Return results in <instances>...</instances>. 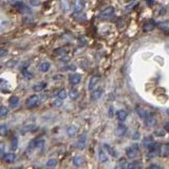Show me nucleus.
<instances>
[{
    "label": "nucleus",
    "instance_id": "nucleus-32",
    "mask_svg": "<svg viewBox=\"0 0 169 169\" xmlns=\"http://www.w3.org/2000/svg\"><path fill=\"white\" fill-rule=\"evenodd\" d=\"M45 165H47V167H51L52 168V167H55L57 165V161H56L55 158H49Z\"/></svg>",
    "mask_w": 169,
    "mask_h": 169
},
{
    "label": "nucleus",
    "instance_id": "nucleus-20",
    "mask_svg": "<svg viewBox=\"0 0 169 169\" xmlns=\"http://www.w3.org/2000/svg\"><path fill=\"white\" fill-rule=\"evenodd\" d=\"M153 144V136L152 135H147L143 138V145L145 146V147L149 148L151 145Z\"/></svg>",
    "mask_w": 169,
    "mask_h": 169
},
{
    "label": "nucleus",
    "instance_id": "nucleus-6",
    "mask_svg": "<svg viewBox=\"0 0 169 169\" xmlns=\"http://www.w3.org/2000/svg\"><path fill=\"white\" fill-rule=\"evenodd\" d=\"M144 121H145V125L147 127H153V126H156V116L152 115L151 113H149L147 116L145 117V119H144Z\"/></svg>",
    "mask_w": 169,
    "mask_h": 169
},
{
    "label": "nucleus",
    "instance_id": "nucleus-13",
    "mask_svg": "<svg viewBox=\"0 0 169 169\" xmlns=\"http://www.w3.org/2000/svg\"><path fill=\"white\" fill-rule=\"evenodd\" d=\"M72 163H73L74 166L80 167L82 164L84 163V158H82V156H75L73 158H72Z\"/></svg>",
    "mask_w": 169,
    "mask_h": 169
},
{
    "label": "nucleus",
    "instance_id": "nucleus-10",
    "mask_svg": "<svg viewBox=\"0 0 169 169\" xmlns=\"http://www.w3.org/2000/svg\"><path fill=\"white\" fill-rule=\"evenodd\" d=\"M158 24L156 23V21L154 20H149L148 22H146L143 26V31L144 32H151Z\"/></svg>",
    "mask_w": 169,
    "mask_h": 169
},
{
    "label": "nucleus",
    "instance_id": "nucleus-15",
    "mask_svg": "<svg viewBox=\"0 0 169 169\" xmlns=\"http://www.w3.org/2000/svg\"><path fill=\"white\" fill-rule=\"evenodd\" d=\"M99 82V76H92L90 78V82H89V84H88V89L90 91H92L93 88L96 86V84Z\"/></svg>",
    "mask_w": 169,
    "mask_h": 169
},
{
    "label": "nucleus",
    "instance_id": "nucleus-54",
    "mask_svg": "<svg viewBox=\"0 0 169 169\" xmlns=\"http://www.w3.org/2000/svg\"><path fill=\"white\" fill-rule=\"evenodd\" d=\"M166 112H167V114L169 115V108H167V110H166Z\"/></svg>",
    "mask_w": 169,
    "mask_h": 169
},
{
    "label": "nucleus",
    "instance_id": "nucleus-2",
    "mask_svg": "<svg viewBox=\"0 0 169 169\" xmlns=\"http://www.w3.org/2000/svg\"><path fill=\"white\" fill-rule=\"evenodd\" d=\"M114 14V8L113 6H107L106 9H104L99 14L100 19H108L111 16H113Z\"/></svg>",
    "mask_w": 169,
    "mask_h": 169
},
{
    "label": "nucleus",
    "instance_id": "nucleus-42",
    "mask_svg": "<svg viewBox=\"0 0 169 169\" xmlns=\"http://www.w3.org/2000/svg\"><path fill=\"white\" fill-rule=\"evenodd\" d=\"M16 62H17V61H16L15 59H14V60L8 61V62L5 63V65H6V67H8V68H12V67L15 66V63H16Z\"/></svg>",
    "mask_w": 169,
    "mask_h": 169
},
{
    "label": "nucleus",
    "instance_id": "nucleus-11",
    "mask_svg": "<svg viewBox=\"0 0 169 169\" xmlns=\"http://www.w3.org/2000/svg\"><path fill=\"white\" fill-rule=\"evenodd\" d=\"M69 80H70V84H78L80 82V80H82V75L78 73L72 74L71 76H70V78H69Z\"/></svg>",
    "mask_w": 169,
    "mask_h": 169
},
{
    "label": "nucleus",
    "instance_id": "nucleus-17",
    "mask_svg": "<svg viewBox=\"0 0 169 169\" xmlns=\"http://www.w3.org/2000/svg\"><path fill=\"white\" fill-rule=\"evenodd\" d=\"M19 104V97L18 96H16V95H13V96H11L10 98H9V105H10V107H12V108H15V107H17Z\"/></svg>",
    "mask_w": 169,
    "mask_h": 169
},
{
    "label": "nucleus",
    "instance_id": "nucleus-53",
    "mask_svg": "<svg viewBox=\"0 0 169 169\" xmlns=\"http://www.w3.org/2000/svg\"><path fill=\"white\" fill-rule=\"evenodd\" d=\"M126 2H132V1H135V0H125Z\"/></svg>",
    "mask_w": 169,
    "mask_h": 169
},
{
    "label": "nucleus",
    "instance_id": "nucleus-23",
    "mask_svg": "<svg viewBox=\"0 0 169 169\" xmlns=\"http://www.w3.org/2000/svg\"><path fill=\"white\" fill-rule=\"evenodd\" d=\"M50 68H51V65H50V62H48V61H43V62H41L39 65V71L43 72V73L49 71Z\"/></svg>",
    "mask_w": 169,
    "mask_h": 169
},
{
    "label": "nucleus",
    "instance_id": "nucleus-8",
    "mask_svg": "<svg viewBox=\"0 0 169 169\" xmlns=\"http://www.w3.org/2000/svg\"><path fill=\"white\" fill-rule=\"evenodd\" d=\"M103 148L109 153V154H110L111 156H112V158H117V151H116L111 145H109V144L105 143V144L103 145Z\"/></svg>",
    "mask_w": 169,
    "mask_h": 169
},
{
    "label": "nucleus",
    "instance_id": "nucleus-41",
    "mask_svg": "<svg viewBox=\"0 0 169 169\" xmlns=\"http://www.w3.org/2000/svg\"><path fill=\"white\" fill-rule=\"evenodd\" d=\"M136 4H137V2L135 3L134 1H132V3L130 5H126V6H125V10H126V11H130L132 8H134V5H136Z\"/></svg>",
    "mask_w": 169,
    "mask_h": 169
},
{
    "label": "nucleus",
    "instance_id": "nucleus-35",
    "mask_svg": "<svg viewBox=\"0 0 169 169\" xmlns=\"http://www.w3.org/2000/svg\"><path fill=\"white\" fill-rule=\"evenodd\" d=\"M8 2L10 3L11 5H13V6H18L22 3V0H8Z\"/></svg>",
    "mask_w": 169,
    "mask_h": 169
},
{
    "label": "nucleus",
    "instance_id": "nucleus-40",
    "mask_svg": "<svg viewBox=\"0 0 169 169\" xmlns=\"http://www.w3.org/2000/svg\"><path fill=\"white\" fill-rule=\"evenodd\" d=\"M131 138L133 141H137V140H140L141 138V134H140V132L136 131V132H133V134H132Z\"/></svg>",
    "mask_w": 169,
    "mask_h": 169
},
{
    "label": "nucleus",
    "instance_id": "nucleus-18",
    "mask_svg": "<svg viewBox=\"0 0 169 169\" xmlns=\"http://www.w3.org/2000/svg\"><path fill=\"white\" fill-rule=\"evenodd\" d=\"M98 158H99V162L102 164H105L108 162V156L106 154L105 149H100L99 152H98Z\"/></svg>",
    "mask_w": 169,
    "mask_h": 169
},
{
    "label": "nucleus",
    "instance_id": "nucleus-37",
    "mask_svg": "<svg viewBox=\"0 0 169 169\" xmlns=\"http://www.w3.org/2000/svg\"><path fill=\"white\" fill-rule=\"evenodd\" d=\"M141 165L138 163H135V162H133V163H130L127 165V168L129 169H132V168H140Z\"/></svg>",
    "mask_w": 169,
    "mask_h": 169
},
{
    "label": "nucleus",
    "instance_id": "nucleus-12",
    "mask_svg": "<svg viewBox=\"0 0 169 169\" xmlns=\"http://www.w3.org/2000/svg\"><path fill=\"white\" fill-rule=\"evenodd\" d=\"M15 160H16L15 153H6V154H4V156H2V161L6 164L13 163Z\"/></svg>",
    "mask_w": 169,
    "mask_h": 169
},
{
    "label": "nucleus",
    "instance_id": "nucleus-34",
    "mask_svg": "<svg viewBox=\"0 0 169 169\" xmlns=\"http://www.w3.org/2000/svg\"><path fill=\"white\" fill-rule=\"evenodd\" d=\"M8 113H9L8 108L4 107V106H1V108H0V117H5Z\"/></svg>",
    "mask_w": 169,
    "mask_h": 169
},
{
    "label": "nucleus",
    "instance_id": "nucleus-45",
    "mask_svg": "<svg viewBox=\"0 0 169 169\" xmlns=\"http://www.w3.org/2000/svg\"><path fill=\"white\" fill-rule=\"evenodd\" d=\"M6 53H8V50H6V49H1V52H0V56H1V57H3V56H4L5 54H6Z\"/></svg>",
    "mask_w": 169,
    "mask_h": 169
},
{
    "label": "nucleus",
    "instance_id": "nucleus-28",
    "mask_svg": "<svg viewBox=\"0 0 169 169\" xmlns=\"http://www.w3.org/2000/svg\"><path fill=\"white\" fill-rule=\"evenodd\" d=\"M127 160L125 158H121L119 161L117 165H116V168H127Z\"/></svg>",
    "mask_w": 169,
    "mask_h": 169
},
{
    "label": "nucleus",
    "instance_id": "nucleus-29",
    "mask_svg": "<svg viewBox=\"0 0 169 169\" xmlns=\"http://www.w3.org/2000/svg\"><path fill=\"white\" fill-rule=\"evenodd\" d=\"M8 132H9V128L6 125L2 124L0 126V135H1V136H5V135L8 134Z\"/></svg>",
    "mask_w": 169,
    "mask_h": 169
},
{
    "label": "nucleus",
    "instance_id": "nucleus-22",
    "mask_svg": "<svg viewBox=\"0 0 169 169\" xmlns=\"http://www.w3.org/2000/svg\"><path fill=\"white\" fill-rule=\"evenodd\" d=\"M160 156H169V145L168 144H164V145L161 146Z\"/></svg>",
    "mask_w": 169,
    "mask_h": 169
},
{
    "label": "nucleus",
    "instance_id": "nucleus-39",
    "mask_svg": "<svg viewBox=\"0 0 169 169\" xmlns=\"http://www.w3.org/2000/svg\"><path fill=\"white\" fill-rule=\"evenodd\" d=\"M56 54H59V55H63V54H67V49L65 48H60V49H56L55 50Z\"/></svg>",
    "mask_w": 169,
    "mask_h": 169
},
{
    "label": "nucleus",
    "instance_id": "nucleus-48",
    "mask_svg": "<svg viewBox=\"0 0 169 169\" xmlns=\"http://www.w3.org/2000/svg\"><path fill=\"white\" fill-rule=\"evenodd\" d=\"M148 168H160V166H158V165H156V164H151Z\"/></svg>",
    "mask_w": 169,
    "mask_h": 169
},
{
    "label": "nucleus",
    "instance_id": "nucleus-38",
    "mask_svg": "<svg viewBox=\"0 0 169 169\" xmlns=\"http://www.w3.org/2000/svg\"><path fill=\"white\" fill-rule=\"evenodd\" d=\"M62 104H63L62 99L58 97L57 99L54 100V103H53V105H54V106H55V107H57V108H58V107H61V106H62Z\"/></svg>",
    "mask_w": 169,
    "mask_h": 169
},
{
    "label": "nucleus",
    "instance_id": "nucleus-21",
    "mask_svg": "<svg viewBox=\"0 0 169 169\" xmlns=\"http://www.w3.org/2000/svg\"><path fill=\"white\" fill-rule=\"evenodd\" d=\"M35 143H36V150L41 152L45 147V140L43 138H35Z\"/></svg>",
    "mask_w": 169,
    "mask_h": 169
},
{
    "label": "nucleus",
    "instance_id": "nucleus-19",
    "mask_svg": "<svg viewBox=\"0 0 169 169\" xmlns=\"http://www.w3.org/2000/svg\"><path fill=\"white\" fill-rule=\"evenodd\" d=\"M10 148H11V150H12V151L17 150V148H18V137H17V136H13L12 138H11Z\"/></svg>",
    "mask_w": 169,
    "mask_h": 169
},
{
    "label": "nucleus",
    "instance_id": "nucleus-43",
    "mask_svg": "<svg viewBox=\"0 0 169 169\" xmlns=\"http://www.w3.org/2000/svg\"><path fill=\"white\" fill-rule=\"evenodd\" d=\"M113 112H114V109H113V106H110L109 107V110H108V114L110 117H112L113 116Z\"/></svg>",
    "mask_w": 169,
    "mask_h": 169
},
{
    "label": "nucleus",
    "instance_id": "nucleus-46",
    "mask_svg": "<svg viewBox=\"0 0 169 169\" xmlns=\"http://www.w3.org/2000/svg\"><path fill=\"white\" fill-rule=\"evenodd\" d=\"M23 73V75H24V77H28V78H31L32 77V74L31 73H29L28 71H23L22 72Z\"/></svg>",
    "mask_w": 169,
    "mask_h": 169
},
{
    "label": "nucleus",
    "instance_id": "nucleus-24",
    "mask_svg": "<svg viewBox=\"0 0 169 169\" xmlns=\"http://www.w3.org/2000/svg\"><path fill=\"white\" fill-rule=\"evenodd\" d=\"M45 87H47V84H45V82H40V84H34L33 91H34V92H41L42 90L45 89Z\"/></svg>",
    "mask_w": 169,
    "mask_h": 169
},
{
    "label": "nucleus",
    "instance_id": "nucleus-7",
    "mask_svg": "<svg viewBox=\"0 0 169 169\" xmlns=\"http://www.w3.org/2000/svg\"><path fill=\"white\" fill-rule=\"evenodd\" d=\"M103 93H104L103 88H96V89L92 90V93H91V99H92L93 102L99 99V98L102 97Z\"/></svg>",
    "mask_w": 169,
    "mask_h": 169
},
{
    "label": "nucleus",
    "instance_id": "nucleus-1",
    "mask_svg": "<svg viewBox=\"0 0 169 169\" xmlns=\"http://www.w3.org/2000/svg\"><path fill=\"white\" fill-rule=\"evenodd\" d=\"M138 152H140V147H138L137 144H133L132 146H129L128 148H126L127 158H135L138 156Z\"/></svg>",
    "mask_w": 169,
    "mask_h": 169
},
{
    "label": "nucleus",
    "instance_id": "nucleus-9",
    "mask_svg": "<svg viewBox=\"0 0 169 169\" xmlns=\"http://www.w3.org/2000/svg\"><path fill=\"white\" fill-rule=\"evenodd\" d=\"M127 126H125L124 124H119L115 129V133L117 136H124L127 133Z\"/></svg>",
    "mask_w": 169,
    "mask_h": 169
},
{
    "label": "nucleus",
    "instance_id": "nucleus-5",
    "mask_svg": "<svg viewBox=\"0 0 169 169\" xmlns=\"http://www.w3.org/2000/svg\"><path fill=\"white\" fill-rule=\"evenodd\" d=\"M84 8V0H75L73 4V11L74 13H80Z\"/></svg>",
    "mask_w": 169,
    "mask_h": 169
},
{
    "label": "nucleus",
    "instance_id": "nucleus-16",
    "mask_svg": "<svg viewBox=\"0 0 169 169\" xmlns=\"http://www.w3.org/2000/svg\"><path fill=\"white\" fill-rule=\"evenodd\" d=\"M116 117H117V119L119 121H125L127 119V117H128V113L125 110H119L117 113H116Z\"/></svg>",
    "mask_w": 169,
    "mask_h": 169
},
{
    "label": "nucleus",
    "instance_id": "nucleus-4",
    "mask_svg": "<svg viewBox=\"0 0 169 169\" xmlns=\"http://www.w3.org/2000/svg\"><path fill=\"white\" fill-rule=\"evenodd\" d=\"M87 146V134H82L78 137V140L76 142V147L79 150H84Z\"/></svg>",
    "mask_w": 169,
    "mask_h": 169
},
{
    "label": "nucleus",
    "instance_id": "nucleus-49",
    "mask_svg": "<svg viewBox=\"0 0 169 169\" xmlns=\"http://www.w3.org/2000/svg\"><path fill=\"white\" fill-rule=\"evenodd\" d=\"M164 129L166 130V131H168V132H169V121H168V123H166V124H165V126H164Z\"/></svg>",
    "mask_w": 169,
    "mask_h": 169
},
{
    "label": "nucleus",
    "instance_id": "nucleus-52",
    "mask_svg": "<svg viewBox=\"0 0 169 169\" xmlns=\"http://www.w3.org/2000/svg\"><path fill=\"white\" fill-rule=\"evenodd\" d=\"M153 2H154V1H153V0H147V3L149 5H151V4H153Z\"/></svg>",
    "mask_w": 169,
    "mask_h": 169
},
{
    "label": "nucleus",
    "instance_id": "nucleus-51",
    "mask_svg": "<svg viewBox=\"0 0 169 169\" xmlns=\"http://www.w3.org/2000/svg\"><path fill=\"white\" fill-rule=\"evenodd\" d=\"M60 60H61V61H69V58H67V57H61Z\"/></svg>",
    "mask_w": 169,
    "mask_h": 169
},
{
    "label": "nucleus",
    "instance_id": "nucleus-33",
    "mask_svg": "<svg viewBox=\"0 0 169 169\" xmlns=\"http://www.w3.org/2000/svg\"><path fill=\"white\" fill-rule=\"evenodd\" d=\"M68 95H69V93H67V91L65 89L59 90V92L57 93V96L59 98H61V99H65V98H66Z\"/></svg>",
    "mask_w": 169,
    "mask_h": 169
},
{
    "label": "nucleus",
    "instance_id": "nucleus-31",
    "mask_svg": "<svg viewBox=\"0 0 169 169\" xmlns=\"http://www.w3.org/2000/svg\"><path fill=\"white\" fill-rule=\"evenodd\" d=\"M60 4H61V8L63 9V11L70 10V2H69V0H61Z\"/></svg>",
    "mask_w": 169,
    "mask_h": 169
},
{
    "label": "nucleus",
    "instance_id": "nucleus-50",
    "mask_svg": "<svg viewBox=\"0 0 169 169\" xmlns=\"http://www.w3.org/2000/svg\"><path fill=\"white\" fill-rule=\"evenodd\" d=\"M31 3L33 5H38V4H39V2H36V1H34V0H31Z\"/></svg>",
    "mask_w": 169,
    "mask_h": 169
},
{
    "label": "nucleus",
    "instance_id": "nucleus-3",
    "mask_svg": "<svg viewBox=\"0 0 169 169\" xmlns=\"http://www.w3.org/2000/svg\"><path fill=\"white\" fill-rule=\"evenodd\" d=\"M38 103H39V97H38L37 95H31V96L26 99V105L29 109H32L34 108V107H36V106L38 105Z\"/></svg>",
    "mask_w": 169,
    "mask_h": 169
},
{
    "label": "nucleus",
    "instance_id": "nucleus-14",
    "mask_svg": "<svg viewBox=\"0 0 169 169\" xmlns=\"http://www.w3.org/2000/svg\"><path fill=\"white\" fill-rule=\"evenodd\" d=\"M77 132H78V128H77V126H75V125L69 126L68 129H67V133H68V135L70 137L75 136V135L77 134Z\"/></svg>",
    "mask_w": 169,
    "mask_h": 169
},
{
    "label": "nucleus",
    "instance_id": "nucleus-47",
    "mask_svg": "<svg viewBox=\"0 0 169 169\" xmlns=\"http://www.w3.org/2000/svg\"><path fill=\"white\" fill-rule=\"evenodd\" d=\"M0 154H1V158L4 156V146H3V144H1V152H0Z\"/></svg>",
    "mask_w": 169,
    "mask_h": 169
},
{
    "label": "nucleus",
    "instance_id": "nucleus-27",
    "mask_svg": "<svg viewBox=\"0 0 169 169\" xmlns=\"http://www.w3.org/2000/svg\"><path fill=\"white\" fill-rule=\"evenodd\" d=\"M69 96L73 100L77 99V98H78V91H77L76 89H71L69 91Z\"/></svg>",
    "mask_w": 169,
    "mask_h": 169
},
{
    "label": "nucleus",
    "instance_id": "nucleus-44",
    "mask_svg": "<svg viewBox=\"0 0 169 169\" xmlns=\"http://www.w3.org/2000/svg\"><path fill=\"white\" fill-rule=\"evenodd\" d=\"M65 70H71V71H75L76 70V68H75V66L74 65H70V66H67V67H65Z\"/></svg>",
    "mask_w": 169,
    "mask_h": 169
},
{
    "label": "nucleus",
    "instance_id": "nucleus-30",
    "mask_svg": "<svg viewBox=\"0 0 169 169\" xmlns=\"http://www.w3.org/2000/svg\"><path fill=\"white\" fill-rule=\"evenodd\" d=\"M158 26L161 30H169V20L162 21V22L158 23Z\"/></svg>",
    "mask_w": 169,
    "mask_h": 169
},
{
    "label": "nucleus",
    "instance_id": "nucleus-25",
    "mask_svg": "<svg viewBox=\"0 0 169 169\" xmlns=\"http://www.w3.org/2000/svg\"><path fill=\"white\" fill-rule=\"evenodd\" d=\"M36 129V126L34 124H29V125H26V126L21 129V133L23 134V133H26V132H31L33 130Z\"/></svg>",
    "mask_w": 169,
    "mask_h": 169
},
{
    "label": "nucleus",
    "instance_id": "nucleus-26",
    "mask_svg": "<svg viewBox=\"0 0 169 169\" xmlns=\"http://www.w3.org/2000/svg\"><path fill=\"white\" fill-rule=\"evenodd\" d=\"M136 112H137V114H138V116L143 119H145L146 116L149 114V112H148L147 110H145V109H143V108H140V107L136 108Z\"/></svg>",
    "mask_w": 169,
    "mask_h": 169
},
{
    "label": "nucleus",
    "instance_id": "nucleus-36",
    "mask_svg": "<svg viewBox=\"0 0 169 169\" xmlns=\"http://www.w3.org/2000/svg\"><path fill=\"white\" fill-rule=\"evenodd\" d=\"M165 134H166V132H165V129H162V130H156L154 131V135H156V136L158 137H163L165 136Z\"/></svg>",
    "mask_w": 169,
    "mask_h": 169
}]
</instances>
